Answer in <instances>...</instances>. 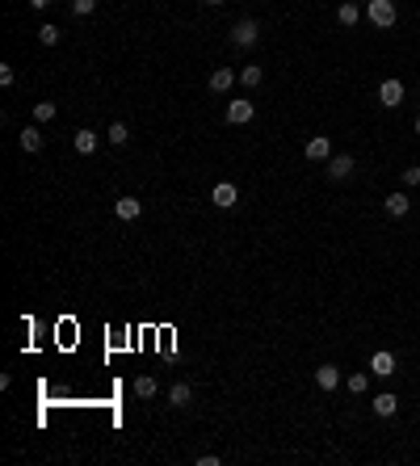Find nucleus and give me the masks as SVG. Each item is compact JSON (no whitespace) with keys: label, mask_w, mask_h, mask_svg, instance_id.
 Listing matches in <instances>:
<instances>
[{"label":"nucleus","mask_w":420,"mask_h":466,"mask_svg":"<svg viewBox=\"0 0 420 466\" xmlns=\"http://www.w3.org/2000/svg\"><path fill=\"white\" fill-rule=\"evenodd\" d=\"M114 215H118L122 223H135V219L143 215V202H139V197H118V202H114Z\"/></svg>","instance_id":"9d476101"},{"label":"nucleus","mask_w":420,"mask_h":466,"mask_svg":"<svg viewBox=\"0 0 420 466\" xmlns=\"http://www.w3.org/2000/svg\"><path fill=\"white\" fill-rule=\"evenodd\" d=\"M46 5H50V0H30V9H38V13H42Z\"/></svg>","instance_id":"cd10ccee"},{"label":"nucleus","mask_w":420,"mask_h":466,"mask_svg":"<svg viewBox=\"0 0 420 466\" xmlns=\"http://www.w3.org/2000/svg\"><path fill=\"white\" fill-rule=\"evenodd\" d=\"M303 155H307V160H315V164H328V160H332V139H328V135H315V139H307Z\"/></svg>","instance_id":"20e7f679"},{"label":"nucleus","mask_w":420,"mask_h":466,"mask_svg":"<svg viewBox=\"0 0 420 466\" xmlns=\"http://www.w3.org/2000/svg\"><path fill=\"white\" fill-rule=\"evenodd\" d=\"M93 9H97V0H72V13L76 17H88Z\"/></svg>","instance_id":"b1692460"},{"label":"nucleus","mask_w":420,"mask_h":466,"mask_svg":"<svg viewBox=\"0 0 420 466\" xmlns=\"http://www.w3.org/2000/svg\"><path fill=\"white\" fill-rule=\"evenodd\" d=\"M345 387H349L353 395H365V391H370V374L357 370V374H349V378H345Z\"/></svg>","instance_id":"412c9836"},{"label":"nucleus","mask_w":420,"mask_h":466,"mask_svg":"<svg viewBox=\"0 0 420 466\" xmlns=\"http://www.w3.org/2000/svg\"><path fill=\"white\" fill-rule=\"evenodd\" d=\"M341 382H345V378H341V370L332 366V361H328V366H320V370H315V387H320V391H328V395H332V391H336Z\"/></svg>","instance_id":"1a4fd4ad"},{"label":"nucleus","mask_w":420,"mask_h":466,"mask_svg":"<svg viewBox=\"0 0 420 466\" xmlns=\"http://www.w3.org/2000/svg\"><path fill=\"white\" fill-rule=\"evenodd\" d=\"M403 101H408L403 80H383V84H379V106H383V110H399Z\"/></svg>","instance_id":"7ed1b4c3"},{"label":"nucleus","mask_w":420,"mask_h":466,"mask_svg":"<svg viewBox=\"0 0 420 466\" xmlns=\"http://www.w3.org/2000/svg\"><path fill=\"white\" fill-rule=\"evenodd\" d=\"M252 114H256V106H252V101H227V122H231V126H244V122H252Z\"/></svg>","instance_id":"6e6552de"},{"label":"nucleus","mask_w":420,"mask_h":466,"mask_svg":"<svg viewBox=\"0 0 420 466\" xmlns=\"http://www.w3.org/2000/svg\"><path fill=\"white\" fill-rule=\"evenodd\" d=\"M365 21H370L374 30H395L399 5H395V0H365Z\"/></svg>","instance_id":"f257e3e1"},{"label":"nucleus","mask_w":420,"mask_h":466,"mask_svg":"<svg viewBox=\"0 0 420 466\" xmlns=\"http://www.w3.org/2000/svg\"><path fill=\"white\" fill-rule=\"evenodd\" d=\"M189 399H193V387L189 382H173L169 387V407H189Z\"/></svg>","instance_id":"2eb2a0df"},{"label":"nucleus","mask_w":420,"mask_h":466,"mask_svg":"<svg viewBox=\"0 0 420 466\" xmlns=\"http://www.w3.org/2000/svg\"><path fill=\"white\" fill-rule=\"evenodd\" d=\"M50 118H59V106H55V101H38V106H34V122L42 126V122H50Z\"/></svg>","instance_id":"aec40b11"},{"label":"nucleus","mask_w":420,"mask_h":466,"mask_svg":"<svg viewBox=\"0 0 420 466\" xmlns=\"http://www.w3.org/2000/svg\"><path fill=\"white\" fill-rule=\"evenodd\" d=\"M135 395H139V399H155V395H160V382L143 374V378H135Z\"/></svg>","instance_id":"6ab92c4d"},{"label":"nucleus","mask_w":420,"mask_h":466,"mask_svg":"<svg viewBox=\"0 0 420 466\" xmlns=\"http://www.w3.org/2000/svg\"><path fill=\"white\" fill-rule=\"evenodd\" d=\"M72 147H76L80 155H93V151L101 147V135H93V130H76V139H72Z\"/></svg>","instance_id":"4468645a"},{"label":"nucleus","mask_w":420,"mask_h":466,"mask_svg":"<svg viewBox=\"0 0 420 466\" xmlns=\"http://www.w3.org/2000/svg\"><path fill=\"white\" fill-rule=\"evenodd\" d=\"M240 80V72H231V68H215L210 72V93H231V84Z\"/></svg>","instance_id":"ddd939ff"},{"label":"nucleus","mask_w":420,"mask_h":466,"mask_svg":"<svg viewBox=\"0 0 420 466\" xmlns=\"http://www.w3.org/2000/svg\"><path fill=\"white\" fill-rule=\"evenodd\" d=\"M353 168H357V164H353V155H345V151H341V155H332V160H328V181H349V177H353Z\"/></svg>","instance_id":"423d86ee"},{"label":"nucleus","mask_w":420,"mask_h":466,"mask_svg":"<svg viewBox=\"0 0 420 466\" xmlns=\"http://www.w3.org/2000/svg\"><path fill=\"white\" fill-rule=\"evenodd\" d=\"M383 211H387L391 219H403V215L412 211V197H408V193H387V197H383Z\"/></svg>","instance_id":"9b49d317"},{"label":"nucleus","mask_w":420,"mask_h":466,"mask_svg":"<svg viewBox=\"0 0 420 466\" xmlns=\"http://www.w3.org/2000/svg\"><path fill=\"white\" fill-rule=\"evenodd\" d=\"M17 143H21V151H26V155H34V151H42V147H46V135H42V126L34 122V126H26V130L17 135Z\"/></svg>","instance_id":"39448f33"},{"label":"nucleus","mask_w":420,"mask_h":466,"mask_svg":"<svg viewBox=\"0 0 420 466\" xmlns=\"http://www.w3.org/2000/svg\"><path fill=\"white\" fill-rule=\"evenodd\" d=\"M395 411H399V399L391 395V391H383V395H374V416H395Z\"/></svg>","instance_id":"dca6fc26"},{"label":"nucleus","mask_w":420,"mask_h":466,"mask_svg":"<svg viewBox=\"0 0 420 466\" xmlns=\"http://www.w3.org/2000/svg\"><path fill=\"white\" fill-rule=\"evenodd\" d=\"M219 462H223L219 454H202V458H198V466H219Z\"/></svg>","instance_id":"bb28decb"},{"label":"nucleus","mask_w":420,"mask_h":466,"mask_svg":"<svg viewBox=\"0 0 420 466\" xmlns=\"http://www.w3.org/2000/svg\"><path fill=\"white\" fill-rule=\"evenodd\" d=\"M370 374H379V378H391V374H395V353L379 349V353L370 357Z\"/></svg>","instance_id":"f8f14e48"},{"label":"nucleus","mask_w":420,"mask_h":466,"mask_svg":"<svg viewBox=\"0 0 420 466\" xmlns=\"http://www.w3.org/2000/svg\"><path fill=\"white\" fill-rule=\"evenodd\" d=\"M206 5H223V0H206Z\"/></svg>","instance_id":"c85d7f7f"},{"label":"nucleus","mask_w":420,"mask_h":466,"mask_svg":"<svg viewBox=\"0 0 420 466\" xmlns=\"http://www.w3.org/2000/svg\"><path fill=\"white\" fill-rule=\"evenodd\" d=\"M105 139H110L114 147H126V143H131V130H126V122H114L110 130H105Z\"/></svg>","instance_id":"4be33fe9"},{"label":"nucleus","mask_w":420,"mask_h":466,"mask_svg":"<svg viewBox=\"0 0 420 466\" xmlns=\"http://www.w3.org/2000/svg\"><path fill=\"white\" fill-rule=\"evenodd\" d=\"M0 84H5V88L13 84V68H9V64H0Z\"/></svg>","instance_id":"a878e982"},{"label":"nucleus","mask_w":420,"mask_h":466,"mask_svg":"<svg viewBox=\"0 0 420 466\" xmlns=\"http://www.w3.org/2000/svg\"><path fill=\"white\" fill-rule=\"evenodd\" d=\"M231 42H236L240 50H252V46L260 42V26H256L252 17H240V21L231 26Z\"/></svg>","instance_id":"f03ea898"},{"label":"nucleus","mask_w":420,"mask_h":466,"mask_svg":"<svg viewBox=\"0 0 420 466\" xmlns=\"http://www.w3.org/2000/svg\"><path fill=\"white\" fill-rule=\"evenodd\" d=\"M416 135H420V118H416Z\"/></svg>","instance_id":"c756f323"},{"label":"nucleus","mask_w":420,"mask_h":466,"mask_svg":"<svg viewBox=\"0 0 420 466\" xmlns=\"http://www.w3.org/2000/svg\"><path fill=\"white\" fill-rule=\"evenodd\" d=\"M399 177H403V185H420V168H416V164H408Z\"/></svg>","instance_id":"393cba45"},{"label":"nucleus","mask_w":420,"mask_h":466,"mask_svg":"<svg viewBox=\"0 0 420 466\" xmlns=\"http://www.w3.org/2000/svg\"><path fill=\"white\" fill-rule=\"evenodd\" d=\"M260 80H265V68H260V64H248V68L240 72V84H244V88H260Z\"/></svg>","instance_id":"a211bd4d"},{"label":"nucleus","mask_w":420,"mask_h":466,"mask_svg":"<svg viewBox=\"0 0 420 466\" xmlns=\"http://www.w3.org/2000/svg\"><path fill=\"white\" fill-rule=\"evenodd\" d=\"M59 38H64L59 26H42V30H38V42H42V46H59Z\"/></svg>","instance_id":"5701e85b"},{"label":"nucleus","mask_w":420,"mask_h":466,"mask_svg":"<svg viewBox=\"0 0 420 466\" xmlns=\"http://www.w3.org/2000/svg\"><path fill=\"white\" fill-rule=\"evenodd\" d=\"M336 21H341L345 30H353V26L361 21V9H357V0H345V5L336 9Z\"/></svg>","instance_id":"f3484780"},{"label":"nucleus","mask_w":420,"mask_h":466,"mask_svg":"<svg viewBox=\"0 0 420 466\" xmlns=\"http://www.w3.org/2000/svg\"><path fill=\"white\" fill-rule=\"evenodd\" d=\"M210 202H215L219 211H231V206L240 202V189H236L231 181H219V185H215V193H210Z\"/></svg>","instance_id":"0eeeda50"}]
</instances>
